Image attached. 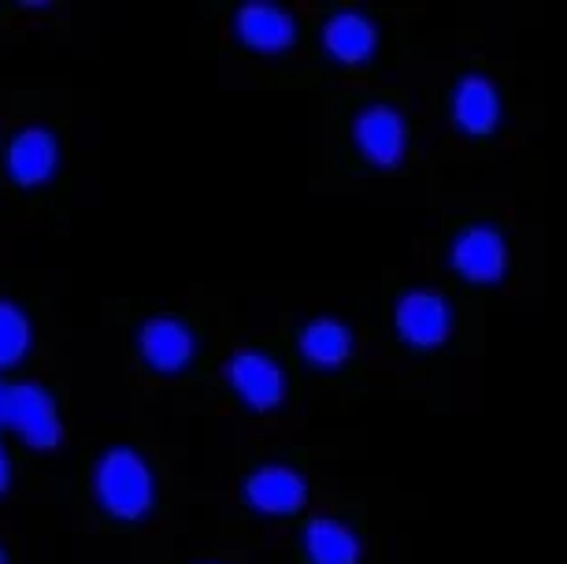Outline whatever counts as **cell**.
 Instances as JSON below:
<instances>
[{"instance_id": "11", "label": "cell", "mask_w": 567, "mask_h": 564, "mask_svg": "<svg viewBox=\"0 0 567 564\" xmlns=\"http://www.w3.org/2000/svg\"><path fill=\"white\" fill-rule=\"evenodd\" d=\"M453 115L467 134H489L501 123V98L483 74H467L453 93Z\"/></svg>"}, {"instance_id": "18", "label": "cell", "mask_w": 567, "mask_h": 564, "mask_svg": "<svg viewBox=\"0 0 567 564\" xmlns=\"http://www.w3.org/2000/svg\"><path fill=\"white\" fill-rule=\"evenodd\" d=\"M0 564H4V553H0Z\"/></svg>"}, {"instance_id": "14", "label": "cell", "mask_w": 567, "mask_h": 564, "mask_svg": "<svg viewBox=\"0 0 567 564\" xmlns=\"http://www.w3.org/2000/svg\"><path fill=\"white\" fill-rule=\"evenodd\" d=\"M301 353H305V360H312L319 368L346 365V357L352 353L349 327L338 324V319H316V324H308L301 335Z\"/></svg>"}, {"instance_id": "12", "label": "cell", "mask_w": 567, "mask_h": 564, "mask_svg": "<svg viewBox=\"0 0 567 564\" xmlns=\"http://www.w3.org/2000/svg\"><path fill=\"white\" fill-rule=\"evenodd\" d=\"M323 45L334 60L341 63H363L379 45V30L368 16L360 12H341L327 23L323 30Z\"/></svg>"}, {"instance_id": "17", "label": "cell", "mask_w": 567, "mask_h": 564, "mask_svg": "<svg viewBox=\"0 0 567 564\" xmlns=\"http://www.w3.org/2000/svg\"><path fill=\"white\" fill-rule=\"evenodd\" d=\"M0 428H8V387H0Z\"/></svg>"}, {"instance_id": "9", "label": "cell", "mask_w": 567, "mask_h": 564, "mask_svg": "<svg viewBox=\"0 0 567 564\" xmlns=\"http://www.w3.org/2000/svg\"><path fill=\"white\" fill-rule=\"evenodd\" d=\"M238 38L256 52H286L293 45L297 27L278 4L252 0V4H245L238 12Z\"/></svg>"}, {"instance_id": "5", "label": "cell", "mask_w": 567, "mask_h": 564, "mask_svg": "<svg viewBox=\"0 0 567 564\" xmlns=\"http://www.w3.org/2000/svg\"><path fill=\"white\" fill-rule=\"evenodd\" d=\"M453 268L464 275L467 283H501L508 268L505 238L494 227H471L456 238L453 246Z\"/></svg>"}, {"instance_id": "10", "label": "cell", "mask_w": 567, "mask_h": 564, "mask_svg": "<svg viewBox=\"0 0 567 564\" xmlns=\"http://www.w3.org/2000/svg\"><path fill=\"white\" fill-rule=\"evenodd\" d=\"M194 335H189L186 324L178 319H148L142 331V353L156 371H178L189 365L194 357Z\"/></svg>"}, {"instance_id": "7", "label": "cell", "mask_w": 567, "mask_h": 564, "mask_svg": "<svg viewBox=\"0 0 567 564\" xmlns=\"http://www.w3.org/2000/svg\"><path fill=\"white\" fill-rule=\"evenodd\" d=\"M245 502L267 516H286L305 505V479L293 468L271 464L245 479Z\"/></svg>"}, {"instance_id": "8", "label": "cell", "mask_w": 567, "mask_h": 564, "mask_svg": "<svg viewBox=\"0 0 567 564\" xmlns=\"http://www.w3.org/2000/svg\"><path fill=\"white\" fill-rule=\"evenodd\" d=\"M60 164V148H56V137L41 126H30L12 142L8 148V172L19 186H41L49 183L52 172Z\"/></svg>"}, {"instance_id": "2", "label": "cell", "mask_w": 567, "mask_h": 564, "mask_svg": "<svg viewBox=\"0 0 567 564\" xmlns=\"http://www.w3.org/2000/svg\"><path fill=\"white\" fill-rule=\"evenodd\" d=\"M8 428L19 431V439L34 450H52L63 439L56 401L49 390L34 387V382H16L8 387Z\"/></svg>"}, {"instance_id": "4", "label": "cell", "mask_w": 567, "mask_h": 564, "mask_svg": "<svg viewBox=\"0 0 567 564\" xmlns=\"http://www.w3.org/2000/svg\"><path fill=\"white\" fill-rule=\"evenodd\" d=\"M357 145L360 153L379 167H398L404 160V145H409V131H404V120L386 104H374V109L357 115Z\"/></svg>"}, {"instance_id": "13", "label": "cell", "mask_w": 567, "mask_h": 564, "mask_svg": "<svg viewBox=\"0 0 567 564\" xmlns=\"http://www.w3.org/2000/svg\"><path fill=\"white\" fill-rule=\"evenodd\" d=\"M305 550L312 564H357L360 561V542L357 535L338 524V520L319 516L305 531Z\"/></svg>"}, {"instance_id": "1", "label": "cell", "mask_w": 567, "mask_h": 564, "mask_svg": "<svg viewBox=\"0 0 567 564\" xmlns=\"http://www.w3.org/2000/svg\"><path fill=\"white\" fill-rule=\"evenodd\" d=\"M101 505L120 520H137L153 509V472L134 450H109L93 475Z\"/></svg>"}, {"instance_id": "6", "label": "cell", "mask_w": 567, "mask_h": 564, "mask_svg": "<svg viewBox=\"0 0 567 564\" xmlns=\"http://www.w3.org/2000/svg\"><path fill=\"white\" fill-rule=\"evenodd\" d=\"M449 327H453V316H449V305L437 294L415 290L398 305V331L415 349L442 346L449 338Z\"/></svg>"}, {"instance_id": "15", "label": "cell", "mask_w": 567, "mask_h": 564, "mask_svg": "<svg viewBox=\"0 0 567 564\" xmlns=\"http://www.w3.org/2000/svg\"><path fill=\"white\" fill-rule=\"evenodd\" d=\"M30 349V319L12 301H0V368H12Z\"/></svg>"}, {"instance_id": "3", "label": "cell", "mask_w": 567, "mask_h": 564, "mask_svg": "<svg viewBox=\"0 0 567 564\" xmlns=\"http://www.w3.org/2000/svg\"><path fill=\"white\" fill-rule=\"evenodd\" d=\"M227 376L238 390V398L249 409H275L282 406L286 398V376L282 368L275 365L267 353H256V349H245L227 365Z\"/></svg>"}, {"instance_id": "16", "label": "cell", "mask_w": 567, "mask_h": 564, "mask_svg": "<svg viewBox=\"0 0 567 564\" xmlns=\"http://www.w3.org/2000/svg\"><path fill=\"white\" fill-rule=\"evenodd\" d=\"M8 479H12V464H8V453H4V445H0V494H4Z\"/></svg>"}]
</instances>
